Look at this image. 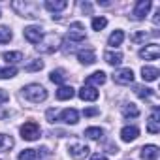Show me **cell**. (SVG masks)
<instances>
[{
    "label": "cell",
    "mask_w": 160,
    "mask_h": 160,
    "mask_svg": "<svg viewBox=\"0 0 160 160\" xmlns=\"http://www.w3.org/2000/svg\"><path fill=\"white\" fill-rule=\"evenodd\" d=\"M23 96L32 104H40V102H43L47 98V91L38 83H30V85L23 87Z\"/></svg>",
    "instance_id": "obj_1"
},
{
    "label": "cell",
    "mask_w": 160,
    "mask_h": 160,
    "mask_svg": "<svg viewBox=\"0 0 160 160\" xmlns=\"http://www.w3.org/2000/svg\"><path fill=\"white\" fill-rule=\"evenodd\" d=\"M60 45H62V38L53 32V34H45V36L40 40V43L36 45V49H38L40 53H53V51H57Z\"/></svg>",
    "instance_id": "obj_2"
},
{
    "label": "cell",
    "mask_w": 160,
    "mask_h": 160,
    "mask_svg": "<svg viewBox=\"0 0 160 160\" xmlns=\"http://www.w3.org/2000/svg\"><path fill=\"white\" fill-rule=\"evenodd\" d=\"M40 134H42V128H40V124L34 122V121H28V122H25V124L21 126V138L27 139V141L38 139Z\"/></svg>",
    "instance_id": "obj_3"
},
{
    "label": "cell",
    "mask_w": 160,
    "mask_h": 160,
    "mask_svg": "<svg viewBox=\"0 0 160 160\" xmlns=\"http://www.w3.org/2000/svg\"><path fill=\"white\" fill-rule=\"evenodd\" d=\"M113 81L117 85H130L134 81V72L130 68H121L113 73Z\"/></svg>",
    "instance_id": "obj_4"
},
{
    "label": "cell",
    "mask_w": 160,
    "mask_h": 160,
    "mask_svg": "<svg viewBox=\"0 0 160 160\" xmlns=\"http://www.w3.org/2000/svg\"><path fill=\"white\" fill-rule=\"evenodd\" d=\"M87 36H85V27L81 23H72L70 25V30H68V40L72 42H83Z\"/></svg>",
    "instance_id": "obj_5"
},
{
    "label": "cell",
    "mask_w": 160,
    "mask_h": 160,
    "mask_svg": "<svg viewBox=\"0 0 160 160\" xmlns=\"http://www.w3.org/2000/svg\"><path fill=\"white\" fill-rule=\"evenodd\" d=\"M23 34H25V40H27L28 43H40V40L43 38L42 28H40V27H36V25L27 27V28L23 30Z\"/></svg>",
    "instance_id": "obj_6"
},
{
    "label": "cell",
    "mask_w": 160,
    "mask_h": 160,
    "mask_svg": "<svg viewBox=\"0 0 160 160\" xmlns=\"http://www.w3.org/2000/svg\"><path fill=\"white\" fill-rule=\"evenodd\" d=\"M139 57L145 60H156L160 57V45L158 43H149L143 49H139Z\"/></svg>",
    "instance_id": "obj_7"
},
{
    "label": "cell",
    "mask_w": 160,
    "mask_h": 160,
    "mask_svg": "<svg viewBox=\"0 0 160 160\" xmlns=\"http://www.w3.org/2000/svg\"><path fill=\"white\" fill-rule=\"evenodd\" d=\"M89 152H91V149H89L87 145H83V143H73V145H70V156L75 158V160L87 158Z\"/></svg>",
    "instance_id": "obj_8"
},
{
    "label": "cell",
    "mask_w": 160,
    "mask_h": 160,
    "mask_svg": "<svg viewBox=\"0 0 160 160\" xmlns=\"http://www.w3.org/2000/svg\"><path fill=\"white\" fill-rule=\"evenodd\" d=\"M151 6H152L151 0H138V2H136V8H134V17H136L138 21L145 19V15L149 13Z\"/></svg>",
    "instance_id": "obj_9"
},
{
    "label": "cell",
    "mask_w": 160,
    "mask_h": 160,
    "mask_svg": "<svg viewBox=\"0 0 160 160\" xmlns=\"http://www.w3.org/2000/svg\"><path fill=\"white\" fill-rule=\"evenodd\" d=\"M147 132H149V134H158V132H160V109H158V108H154V109H152V115L149 117Z\"/></svg>",
    "instance_id": "obj_10"
},
{
    "label": "cell",
    "mask_w": 160,
    "mask_h": 160,
    "mask_svg": "<svg viewBox=\"0 0 160 160\" xmlns=\"http://www.w3.org/2000/svg\"><path fill=\"white\" fill-rule=\"evenodd\" d=\"M79 98H81L83 102H94L98 100V91L94 87H89V85H83L81 89H79Z\"/></svg>",
    "instance_id": "obj_11"
},
{
    "label": "cell",
    "mask_w": 160,
    "mask_h": 160,
    "mask_svg": "<svg viewBox=\"0 0 160 160\" xmlns=\"http://www.w3.org/2000/svg\"><path fill=\"white\" fill-rule=\"evenodd\" d=\"M158 154H160V149L156 145H143L141 151H139V156L143 160H156Z\"/></svg>",
    "instance_id": "obj_12"
},
{
    "label": "cell",
    "mask_w": 160,
    "mask_h": 160,
    "mask_svg": "<svg viewBox=\"0 0 160 160\" xmlns=\"http://www.w3.org/2000/svg\"><path fill=\"white\" fill-rule=\"evenodd\" d=\"M77 60L81 62V64H94L96 62V53L92 49H81V51H77Z\"/></svg>",
    "instance_id": "obj_13"
},
{
    "label": "cell",
    "mask_w": 160,
    "mask_h": 160,
    "mask_svg": "<svg viewBox=\"0 0 160 160\" xmlns=\"http://www.w3.org/2000/svg\"><path fill=\"white\" fill-rule=\"evenodd\" d=\"M62 122H66V124H75L77 121H79V113H77V109H72V108H68V109H62L60 111V117H58Z\"/></svg>",
    "instance_id": "obj_14"
},
{
    "label": "cell",
    "mask_w": 160,
    "mask_h": 160,
    "mask_svg": "<svg viewBox=\"0 0 160 160\" xmlns=\"http://www.w3.org/2000/svg\"><path fill=\"white\" fill-rule=\"evenodd\" d=\"M138 136H139V128H136V126H124V128L121 130V139L126 141V143L134 141Z\"/></svg>",
    "instance_id": "obj_15"
},
{
    "label": "cell",
    "mask_w": 160,
    "mask_h": 160,
    "mask_svg": "<svg viewBox=\"0 0 160 160\" xmlns=\"http://www.w3.org/2000/svg\"><path fill=\"white\" fill-rule=\"evenodd\" d=\"M106 73L100 70V72H94V73H91L87 79H85V85H89V87H92V85H104L106 83Z\"/></svg>",
    "instance_id": "obj_16"
},
{
    "label": "cell",
    "mask_w": 160,
    "mask_h": 160,
    "mask_svg": "<svg viewBox=\"0 0 160 160\" xmlns=\"http://www.w3.org/2000/svg\"><path fill=\"white\" fill-rule=\"evenodd\" d=\"M104 60L111 66H119L122 62V53L121 51H106L104 53Z\"/></svg>",
    "instance_id": "obj_17"
},
{
    "label": "cell",
    "mask_w": 160,
    "mask_h": 160,
    "mask_svg": "<svg viewBox=\"0 0 160 160\" xmlns=\"http://www.w3.org/2000/svg\"><path fill=\"white\" fill-rule=\"evenodd\" d=\"M66 6H68L66 0H45V8L53 13H58V12L66 10Z\"/></svg>",
    "instance_id": "obj_18"
},
{
    "label": "cell",
    "mask_w": 160,
    "mask_h": 160,
    "mask_svg": "<svg viewBox=\"0 0 160 160\" xmlns=\"http://www.w3.org/2000/svg\"><path fill=\"white\" fill-rule=\"evenodd\" d=\"M160 75V72L152 66H143L141 68V77H143V81H156Z\"/></svg>",
    "instance_id": "obj_19"
},
{
    "label": "cell",
    "mask_w": 160,
    "mask_h": 160,
    "mask_svg": "<svg viewBox=\"0 0 160 160\" xmlns=\"http://www.w3.org/2000/svg\"><path fill=\"white\" fill-rule=\"evenodd\" d=\"M122 117H124V119H136V117H139L138 106H134V104H124V106H122Z\"/></svg>",
    "instance_id": "obj_20"
},
{
    "label": "cell",
    "mask_w": 160,
    "mask_h": 160,
    "mask_svg": "<svg viewBox=\"0 0 160 160\" xmlns=\"http://www.w3.org/2000/svg\"><path fill=\"white\" fill-rule=\"evenodd\" d=\"M73 94H75V91H73L72 87L62 85V87L57 91V100H70V98H73Z\"/></svg>",
    "instance_id": "obj_21"
},
{
    "label": "cell",
    "mask_w": 160,
    "mask_h": 160,
    "mask_svg": "<svg viewBox=\"0 0 160 160\" xmlns=\"http://www.w3.org/2000/svg\"><path fill=\"white\" fill-rule=\"evenodd\" d=\"M49 79H51L53 83H57V85L62 87V83L66 81V73H64V70H53V72L49 73Z\"/></svg>",
    "instance_id": "obj_22"
},
{
    "label": "cell",
    "mask_w": 160,
    "mask_h": 160,
    "mask_svg": "<svg viewBox=\"0 0 160 160\" xmlns=\"http://www.w3.org/2000/svg\"><path fill=\"white\" fill-rule=\"evenodd\" d=\"M122 40H124V32H122V30H115V32H111V36H109L108 43H109L111 47H117V45H121V43H122Z\"/></svg>",
    "instance_id": "obj_23"
},
{
    "label": "cell",
    "mask_w": 160,
    "mask_h": 160,
    "mask_svg": "<svg viewBox=\"0 0 160 160\" xmlns=\"http://www.w3.org/2000/svg\"><path fill=\"white\" fill-rule=\"evenodd\" d=\"M2 58L10 64H15V62H19V60H23V53H19V51H6L4 55H2Z\"/></svg>",
    "instance_id": "obj_24"
},
{
    "label": "cell",
    "mask_w": 160,
    "mask_h": 160,
    "mask_svg": "<svg viewBox=\"0 0 160 160\" xmlns=\"http://www.w3.org/2000/svg\"><path fill=\"white\" fill-rule=\"evenodd\" d=\"M17 160H38V151L36 149H25L23 152H19Z\"/></svg>",
    "instance_id": "obj_25"
},
{
    "label": "cell",
    "mask_w": 160,
    "mask_h": 160,
    "mask_svg": "<svg viewBox=\"0 0 160 160\" xmlns=\"http://www.w3.org/2000/svg\"><path fill=\"white\" fill-rule=\"evenodd\" d=\"M134 92H136L139 98H143V100H147V98L152 96V89H147V87H141V85H136V87H134Z\"/></svg>",
    "instance_id": "obj_26"
},
{
    "label": "cell",
    "mask_w": 160,
    "mask_h": 160,
    "mask_svg": "<svg viewBox=\"0 0 160 160\" xmlns=\"http://www.w3.org/2000/svg\"><path fill=\"white\" fill-rule=\"evenodd\" d=\"M85 136H87V138H91V139H100V138L104 136V130H102V128H98V126H91V128H87V130H85Z\"/></svg>",
    "instance_id": "obj_27"
},
{
    "label": "cell",
    "mask_w": 160,
    "mask_h": 160,
    "mask_svg": "<svg viewBox=\"0 0 160 160\" xmlns=\"http://www.w3.org/2000/svg\"><path fill=\"white\" fill-rule=\"evenodd\" d=\"M17 75V68L15 66H6L0 70V79H10V77H15Z\"/></svg>",
    "instance_id": "obj_28"
},
{
    "label": "cell",
    "mask_w": 160,
    "mask_h": 160,
    "mask_svg": "<svg viewBox=\"0 0 160 160\" xmlns=\"http://www.w3.org/2000/svg\"><path fill=\"white\" fill-rule=\"evenodd\" d=\"M13 38V34H12V30L8 28V27H0V43H8L10 40Z\"/></svg>",
    "instance_id": "obj_29"
},
{
    "label": "cell",
    "mask_w": 160,
    "mask_h": 160,
    "mask_svg": "<svg viewBox=\"0 0 160 160\" xmlns=\"http://www.w3.org/2000/svg\"><path fill=\"white\" fill-rule=\"evenodd\" d=\"M13 147V139L6 134H0V151H6V149H12Z\"/></svg>",
    "instance_id": "obj_30"
},
{
    "label": "cell",
    "mask_w": 160,
    "mask_h": 160,
    "mask_svg": "<svg viewBox=\"0 0 160 160\" xmlns=\"http://www.w3.org/2000/svg\"><path fill=\"white\" fill-rule=\"evenodd\" d=\"M108 27V19L106 17H94L92 19V30H102Z\"/></svg>",
    "instance_id": "obj_31"
},
{
    "label": "cell",
    "mask_w": 160,
    "mask_h": 160,
    "mask_svg": "<svg viewBox=\"0 0 160 160\" xmlns=\"http://www.w3.org/2000/svg\"><path fill=\"white\" fill-rule=\"evenodd\" d=\"M42 68H43V62H42V60H32L30 64L25 66L27 72H38V70H42Z\"/></svg>",
    "instance_id": "obj_32"
},
{
    "label": "cell",
    "mask_w": 160,
    "mask_h": 160,
    "mask_svg": "<svg viewBox=\"0 0 160 160\" xmlns=\"http://www.w3.org/2000/svg\"><path fill=\"white\" fill-rule=\"evenodd\" d=\"M147 38H149V34H147L145 30H141V32H136V34H132V38H130V40H132L134 43H139V42H145Z\"/></svg>",
    "instance_id": "obj_33"
},
{
    "label": "cell",
    "mask_w": 160,
    "mask_h": 160,
    "mask_svg": "<svg viewBox=\"0 0 160 160\" xmlns=\"http://www.w3.org/2000/svg\"><path fill=\"white\" fill-rule=\"evenodd\" d=\"M10 100V94L4 91V89H0V106H2V104H6Z\"/></svg>",
    "instance_id": "obj_34"
},
{
    "label": "cell",
    "mask_w": 160,
    "mask_h": 160,
    "mask_svg": "<svg viewBox=\"0 0 160 160\" xmlns=\"http://www.w3.org/2000/svg\"><path fill=\"white\" fill-rule=\"evenodd\" d=\"M94 115H98V109H96V108H89V109H85V117H94Z\"/></svg>",
    "instance_id": "obj_35"
},
{
    "label": "cell",
    "mask_w": 160,
    "mask_h": 160,
    "mask_svg": "<svg viewBox=\"0 0 160 160\" xmlns=\"http://www.w3.org/2000/svg\"><path fill=\"white\" fill-rule=\"evenodd\" d=\"M55 119H57L55 109H47V121H49V122H55Z\"/></svg>",
    "instance_id": "obj_36"
},
{
    "label": "cell",
    "mask_w": 160,
    "mask_h": 160,
    "mask_svg": "<svg viewBox=\"0 0 160 160\" xmlns=\"http://www.w3.org/2000/svg\"><path fill=\"white\" fill-rule=\"evenodd\" d=\"M81 10L87 12V13H92V6H91L89 2H83V4H81Z\"/></svg>",
    "instance_id": "obj_37"
},
{
    "label": "cell",
    "mask_w": 160,
    "mask_h": 160,
    "mask_svg": "<svg viewBox=\"0 0 160 160\" xmlns=\"http://www.w3.org/2000/svg\"><path fill=\"white\" fill-rule=\"evenodd\" d=\"M91 160H108V156H104V154L96 152V154H92V156H91Z\"/></svg>",
    "instance_id": "obj_38"
},
{
    "label": "cell",
    "mask_w": 160,
    "mask_h": 160,
    "mask_svg": "<svg viewBox=\"0 0 160 160\" xmlns=\"http://www.w3.org/2000/svg\"><path fill=\"white\" fill-rule=\"evenodd\" d=\"M152 23H154V25H158V23H160V10H156V13H154V19H152Z\"/></svg>",
    "instance_id": "obj_39"
},
{
    "label": "cell",
    "mask_w": 160,
    "mask_h": 160,
    "mask_svg": "<svg viewBox=\"0 0 160 160\" xmlns=\"http://www.w3.org/2000/svg\"><path fill=\"white\" fill-rule=\"evenodd\" d=\"M0 15H2V13H0Z\"/></svg>",
    "instance_id": "obj_40"
}]
</instances>
